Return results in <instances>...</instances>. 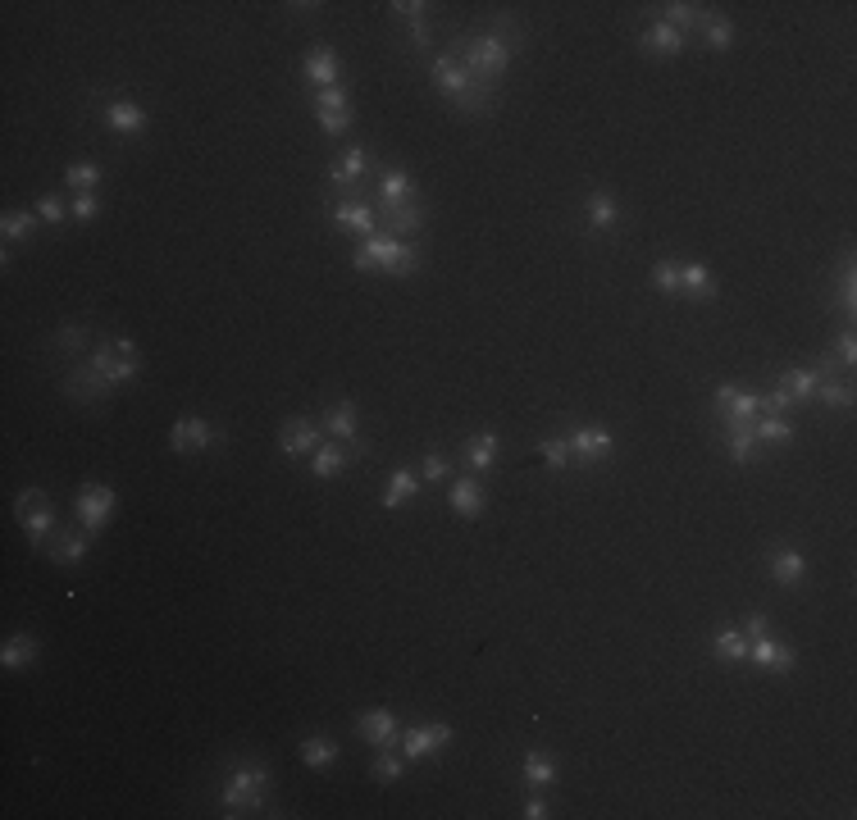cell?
Wrapping results in <instances>:
<instances>
[{
    "label": "cell",
    "mask_w": 857,
    "mask_h": 820,
    "mask_svg": "<svg viewBox=\"0 0 857 820\" xmlns=\"http://www.w3.org/2000/svg\"><path fill=\"white\" fill-rule=\"evenodd\" d=\"M114 506H119V497H114L110 483H87V488L78 492V502H73V515H78V524H83L87 533H101L105 524H110Z\"/></svg>",
    "instance_id": "9"
},
{
    "label": "cell",
    "mask_w": 857,
    "mask_h": 820,
    "mask_svg": "<svg viewBox=\"0 0 857 820\" xmlns=\"http://www.w3.org/2000/svg\"><path fill=\"white\" fill-rule=\"evenodd\" d=\"M269 766L256 757L247 761H233L224 775V789H219V807L224 816H260L269 807Z\"/></svg>",
    "instance_id": "2"
},
{
    "label": "cell",
    "mask_w": 857,
    "mask_h": 820,
    "mask_svg": "<svg viewBox=\"0 0 857 820\" xmlns=\"http://www.w3.org/2000/svg\"><path fill=\"white\" fill-rule=\"evenodd\" d=\"M712 652L721 656V661H730V666H744L748 661V634L739 625H721L712 638Z\"/></svg>",
    "instance_id": "33"
},
{
    "label": "cell",
    "mask_w": 857,
    "mask_h": 820,
    "mask_svg": "<svg viewBox=\"0 0 857 820\" xmlns=\"http://www.w3.org/2000/svg\"><path fill=\"white\" fill-rule=\"evenodd\" d=\"M516 46H520L516 19H511V14H493L484 28L461 32V37H456L447 51L461 60V69L470 73L479 87H493V92H497V78L506 73V64H511V55H516Z\"/></svg>",
    "instance_id": "1"
},
{
    "label": "cell",
    "mask_w": 857,
    "mask_h": 820,
    "mask_svg": "<svg viewBox=\"0 0 857 820\" xmlns=\"http://www.w3.org/2000/svg\"><path fill=\"white\" fill-rule=\"evenodd\" d=\"M92 365L105 374V383H110V388H124V383L142 379V351H137L128 338H119V333L101 338V347L92 351Z\"/></svg>",
    "instance_id": "4"
},
{
    "label": "cell",
    "mask_w": 857,
    "mask_h": 820,
    "mask_svg": "<svg viewBox=\"0 0 857 820\" xmlns=\"http://www.w3.org/2000/svg\"><path fill=\"white\" fill-rule=\"evenodd\" d=\"M87 543H92V533H87L83 524H78V529H60L51 538V561L64 565V570H73V565H83Z\"/></svg>",
    "instance_id": "25"
},
{
    "label": "cell",
    "mask_w": 857,
    "mask_h": 820,
    "mask_svg": "<svg viewBox=\"0 0 857 820\" xmlns=\"http://www.w3.org/2000/svg\"><path fill=\"white\" fill-rule=\"evenodd\" d=\"M324 442V424L306 420V415H297V420H288L279 429V447L283 456H315V447Z\"/></svg>",
    "instance_id": "17"
},
{
    "label": "cell",
    "mask_w": 857,
    "mask_h": 820,
    "mask_svg": "<svg viewBox=\"0 0 857 820\" xmlns=\"http://www.w3.org/2000/svg\"><path fill=\"white\" fill-rule=\"evenodd\" d=\"M716 415H721L725 429H748V424L762 415V392H744V388H716Z\"/></svg>",
    "instance_id": "8"
},
{
    "label": "cell",
    "mask_w": 857,
    "mask_h": 820,
    "mask_svg": "<svg viewBox=\"0 0 857 820\" xmlns=\"http://www.w3.org/2000/svg\"><path fill=\"white\" fill-rule=\"evenodd\" d=\"M101 123L110 128V133H119V137H142L151 119H146V110L137 101H128V96H114V101L101 105Z\"/></svg>",
    "instance_id": "13"
},
{
    "label": "cell",
    "mask_w": 857,
    "mask_h": 820,
    "mask_svg": "<svg viewBox=\"0 0 857 820\" xmlns=\"http://www.w3.org/2000/svg\"><path fill=\"white\" fill-rule=\"evenodd\" d=\"M447 738H452V725H443V720H434V725H411V729H402V757H411V761L434 757V752L447 748Z\"/></svg>",
    "instance_id": "14"
},
{
    "label": "cell",
    "mask_w": 857,
    "mask_h": 820,
    "mask_svg": "<svg viewBox=\"0 0 857 820\" xmlns=\"http://www.w3.org/2000/svg\"><path fill=\"white\" fill-rule=\"evenodd\" d=\"M397 251H402V237L370 233L361 246H356L352 265H356V274H388V269H393V260H397Z\"/></svg>",
    "instance_id": "11"
},
{
    "label": "cell",
    "mask_w": 857,
    "mask_h": 820,
    "mask_svg": "<svg viewBox=\"0 0 857 820\" xmlns=\"http://www.w3.org/2000/svg\"><path fill=\"white\" fill-rule=\"evenodd\" d=\"M83 347H87V328H83V324L55 328V338H51V351H55V356H78Z\"/></svg>",
    "instance_id": "45"
},
{
    "label": "cell",
    "mask_w": 857,
    "mask_h": 820,
    "mask_svg": "<svg viewBox=\"0 0 857 820\" xmlns=\"http://www.w3.org/2000/svg\"><path fill=\"white\" fill-rule=\"evenodd\" d=\"M538 456H543V465H548V470H566V465H570V442L566 438H543V442H538Z\"/></svg>",
    "instance_id": "50"
},
{
    "label": "cell",
    "mask_w": 857,
    "mask_h": 820,
    "mask_svg": "<svg viewBox=\"0 0 857 820\" xmlns=\"http://www.w3.org/2000/svg\"><path fill=\"white\" fill-rule=\"evenodd\" d=\"M101 178H105V169H101V164H92V160L69 164V169H64V187H69L73 196L96 192V187H101Z\"/></svg>",
    "instance_id": "37"
},
{
    "label": "cell",
    "mask_w": 857,
    "mask_h": 820,
    "mask_svg": "<svg viewBox=\"0 0 857 820\" xmlns=\"http://www.w3.org/2000/svg\"><path fill=\"white\" fill-rule=\"evenodd\" d=\"M816 401H821V406H830V410H853V383H848V379H821Z\"/></svg>",
    "instance_id": "42"
},
{
    "label": "cell",
    "mask_w": 857,
    "mask_h": 820,
    "mask_svg": "<svg viewBox=\"0 0 857 820\" xmlns=\"http://www.w3.org/2000/svg\"><path fill=\"white\" fill-rule=\"evenodd\" d=\"M520 775H525L529 789H548L552 779H557V761L543 757V752H529L525 766H520Z\"/></svg>",
    "instance_id": "39"
},
{
    "label": "cell",
    "mask_w": 857,
    "mask_h": 820,
    "mask_svg": "<svg viewBox=\"0 0 857 820\" xmlns=\"http://www.w3.org/2000/svg\"><path fill=\"white\" fill-rule=\"evenodd\" d=\"M69 215L78 219V224H87V219H96V215H101V196H96V192H87V196H73Z\"/></svg>",
    "instance_id": "51"
},
{
    "label": "cell",
    "mask_w": 857,
    "mask_h": 820,
    "mask_svg": "<svg viewBox=\"0 0 857 820\" xmlns=\"http://www.w3.org/2000/svg\"><path fill=\"white\" fill-rule=\"evenodd\" d=\"M525 816H529V820H548L552 811H548V802H543V798H529V802H525Z\"/></svg>",
    "instance_id": "56"
},
{
    "label": "cell",
    "mask_w": 857,
    "mask_h": 820,
    "mask_svg": "<svg viewBox=\"0 0 857 820\" xmlns=\"http://www.w3.org/2000/svg\"><path fill=\"white\" fill-rule=\"evenodd\" d=\"M703 37H707V46H712V51H730L734 23L725 19V14H712V19H707V28H703Z\"/></svg>",
    "instance_id": "49"
},
{
    "label": "cell",
    "mask_w": 857,
    "mask_h": 820,
    "mask_svg": "<svg viewBox=\"0 0 857 820\" xmlns=\"http://www.w3.org/2000/svg\"><path fill=\"white\" fill-rule=\"evenodd\" d=\"M224 442V429L210 420H201V415H183V420H174V429H169V447L178 451V456H197V451H210Z\"/></svg>",
    "instance_id": "6"
},
{
    "label": "cell",
    "mask_w": 857,
    "mask_h": 820,
    "mask_svg": "<svg viewBox=\"0 0 857 820\" xmlns=\"http://www.w3.org/2000/svg\"><path fill=\"white\" fill-rule=\"evenodd\" d=\"M37 219H42V224H64V201L60 196H42V201H37Z\"/></svg>",
    "instance_id": "52"
},
{
    "label": "cell",
    "mask_w": 857,
    "mask_h": 820,
    "mask_svg": "<svg viewBox=\"0 0 857 820\" xmlns=\"http://www.w3.org/2000/svg\"><path fill=\"white\" fill-rule=\"evenodd\" d=\"M420 492V474L415 470H393L388 474V483H383V506L388 511H397V506H406Z\"/></svg>",
    "instance_id": "35"
},
{
    "label": "cell",
    "mask_w": 857,
    "mask_h": 820,
    "mask_svg": "<svg viewBox=\"0 0 857 820\" xmlns=\"http://www.w3.org/2000/svg\"><path fill=\"white\" fill-rule=\"evenodd\" d=\"M570 461L575 465H607L616 456V438L611 429H598V424H584V429L570 433Z\"/></svg>",
    "instance_id": "10"
},
{
    "label": "cell",
    "mask_w": 857,
    "mask_h": 820,
    "mask_svg": "<svg viewBox=\"0 0 857 820\" xmlns=\"http://www.w3.org/2000/svg\"><path fill=\"white\" fill-rule=\"evenodd\" d=\"M816 388H821V369H789V374H780V383H775V392H780L789 406L812 401Z\"/></svg>",
    "instance_id": "27"
},
{
    "label": "cell",
    "mask_w": 857,
    "mask_h": 820,
    "mask_svg": "<svg viewBox=\"0 0 857 820\" xmlns=\"http://www.w3.org/2000/svg\"><path fill=\"white\" fill-rule=\"evenodd\" d=\"M762 442H757V433H753V424L748 429H725V456H730L734 465H748V461H757L762 456Z\"/></svg>",
    "instance_id": "34"
},
{
    "label": "cell",
    "mask_w": 857,
    "mask_h": 820,
    "mask_svg": "<svg viewBox=\"0 0 857 820\" xmlns=\"http://www.w3.org/2000/svg\"><path fill=\"white\" fill-rule=\"evenodd\" d=\"M329 219L342 228V233H356V237L379 233V224H374V210H370V205H361L356 196H342V201L329 210Z\"/></svg>",
    "instance_id": "19"
},
{
    "label": "cell",
    "mask_w": 857,
    "mask_h": 820,
    "mask_svg": "<svg viewBox=\"0 0 857 820\" xmlns=\"http://www.w3.org/2000/svg\"><path fill=\"white\" fill-rule=\"evenodd\" d=\"M315 123H320L329 137H342L347 128H352V114H315Z\"/></svg>",
    "instance_id": "54"
},
{
    "label": "cell",
    "mask_w": 857,
    "mask_h": 820,
    "mask_svg": "<svg viewBox=\"0 0 857 820\" xmlns=\"http://www.w3.org/2000/svg\"><path fill=\"white\" fill-rule=\"evenodd\" d=\"M14 515H19L23 533H28L32 547H46L60 533V520H55V506L51 497H46L42 488H23L19 497H14Z\"/></svg>",
    "instance_id": "5"
},
{
    "label": "cell",
    "mask_w": 857,
    "mask_h": 820,
    "mask_svg": "<svg viewBox=\"0 0 857 820\" xmlns=\"http://www.w3.org/2000/svg\"><path fill=\"white\" fill-rule=\"evenodd\" d=\"M429 78H434V87H438V92H443L447 101H452L461 114H484L488 105L497 101V92H493V87H479V82H475V78H470V73L461 69V60H456L452 51H443V55H438V60H434V69H429Z\"/></svg>",
    "instance_id": "3"
},
{
    "label": "cell",
    "mask_w": 857,
    "mask_h": 820,
    "mask_svg": "<svg viewBox=\"0 0 857 820\" xmlns=\"http://www.w3.org/2000/svg\"><path fill=\"white\" fill-rule=\"evenodd\" d=\"M352 451L356 447H347V442L324 438L320 447H315V456H310V470H315V479H338V474L347 470V461H352ZM356 456H361V451H356Z\"/></svg>",
    "instance_id": "24"
},
{
    "label": "cell",
    "mask_w": 857,
    "mask_h": 820,
    "mask_svg": "<svg viewBox=\"0 0 857 820\" xmlns=\"http://www.w3.org/2000/svg\"><path fill=\"white\" fill-rule=\"evenodd\" d=\"M356 734L365 738V743H374V748H393V743H402V720L393 716V711H361L356 716Z\"/></svg>",
    "instance_id": "16"
},
{
    "label": "cell",
    "mask_w": 857,
    "mask_h": 820,
    "mask_svg": "<svg viewBox=\"0 0 857 820\" xmlns=\"http://www.w3.org/2000/svg\"><path fill=\"white\" fill-rule=\"evenodd\" d=\"M388 233L393 237H402V242H411V237H420L424 233V219H429V205L415 196V201H406V205H397V210H388Z\"/></svg>",
    "instance_id": "26"
},
{
    "label": "cell",
    "mask_w": 857,
    "mask_h": 820,
    "mask_svg": "<svg viewBox=\"0 0 857 820\" xmlns=\"http://www.w3.org/2000/svg\"><path fill=\"white\" fill-rule=\"evenodd\" d=\"M712 269L698 265V260H684L680 265V292H693V297H712Z\"/></svg>",
    "instance_id": "41"
},
{
    "label": "cell",
    "mask_w": 857,
    "mask_h": 820,
    "mask_svg": "<svg viewBox=\"0 0 857 820\" xmlns=\"http://www.w3.org/2000/svg\"><path fill=\"white\" fill-rule=\"evenodd\" d=\"M310 110L315 114H352V96L342 87H324V92H310Z\"/></svg>",
    "instance_id": "44"
},
{
    "label": "cell",
    "mask_w": 857,
    "mask_h": 820,
    "mask_svg": "<svg viewBox=\"0 0 857 820\" xmlns=\"http://www.w3.org/2000/svg\"><path fill=\"white\" fill-rule=\"evenodd\" d=\"M826 306L844 310V315H853V310H857V278H853V260H844V269H839V283H835V292H830Z\"/></svg>",
    "instance_id": "40"
},
{
    "label": "cell",
    "mask_w": 857,
    "mask_h": 820,
    "mask_svg": "<svg viewBox=\"0 0 857 820\" xmlns=\"http://www.w3.org/2000/svg\"><path fill=\"white\" fill-rule=\"evenodd\" d=\"M766 625H771V620H766V611H753V615L744 620V634L757 638V634H766Z\"/></svg>",
    "instance_id": "55"
},
{
    "label": "cell",
    "mask_w": 857,
    "mask_h": 820,
    "mask_svg": "<svg viewBox=\"0 0 857 820\" xmlns=\"http://www.w3.org/2000/svg\"><path fill=\"white\" fill-rule=\"evenodd\" d=\"M497 451H502V438H497L493 429H484V433H470V438L461 442V461L470 465V470H488V465L497 461Z\"/></svg>",
    "instance_id": "30"
},
{
    "label": "cell",
    "mask_w": 857,
    "mask_h": 820,
    "mask_svg": "<svg viewBox=\"0 0 857 820\" xmlns=\"http://www.w3.org/2000/svg\"><path fill=\"white\" fill-rule=\"evenodd\" d=\"M306 82L315 87V92H324V87H338V60H333L329 46H315V51L306 55Z\"/></svg>",
    "instance_id": "32"
},
{
    "label": "cell",
    "mask_w": 857,
    "mask_h": 820,
    "mask_svg": "<svg viewBox=\"0 0 857 820\" xmlns=\"http://www.w3.org/2000/svg\"><path fill=\"white\" fill-rule=\"evenodd\" d=\"M766 565H771V579L780 588H798L807 579V556L798 552V547H775V552L766 556Z\"/></svg>",
    "instance_id": "23"
},
{
    "label": "cell",
    "mask_w": 857,
    "mask_h": 820,
    "mask_svg": "<svg viewBox=\"0 0 857 820\" xmlns=\"http://www.w3.org/2000/svg\"><path fill=\"white\" fill-rule=\"evenodd\" d=\"M37 652H42V643H37V634H10L5 638V647H0V666L5 670H28L32 661H37Z\"/></svg>",
    "instance_id": "31"
},
{
    "label": "cell",
    "mask_w": 857,
    "mask_h": 820,
    "mask_svg": "<svg viewBox=\"0 0 857 820\" xmlns=\"http://www.w3.org/2000/svg\"><path fill=\"white\" fill-rule=\"evenodd\" d=\"M424 251H420V237H411V242H402V251H397L393 269H388V278H411L415 269H420Z\"/></svg>",
    "instance_id": "47"
},
{
    "label": "cell",
    "mask_w": 857,
    "mask_h": 820,
    "mask_svg": "<svg viewBox=\"0 0 857 820\" xmlns=\"http://www.w3.org/2000/svg\"><path fill=\"white\" fill-rule=\"evenodd\" d=\"M402 775H406L402 757H393V748H379V757H374V784H397Z\"/></svg>",
    "instance_id": "48"
},
{
    "label": "cell",
    "mask_w": 857,
    "mask_h": 820,
    "mask_svg": "<svg viewBox=\"0 0 857 820\" xmlns=\"http://www.w3.org/2000/svg\"><path fill=\"white\" fill-rule=\"evenodd\" d=\"M680 265L684 260H657L652 265V287L661 297H680Z\"/></svg>",
    "instance_id": "46"
},
{
    "label": "cell",
    "mask_w": 857,
    "mask_h": 820,
    "mask_svg": "<svg viewBox=\"0 0 857 820\" xmlns=\"http://www.w3.org/2000/svg\"><path fill=\"white\" fill-rule=\"evenodd\" d=\"M365 174H370V151H365V146H347L329 169V187L333 192H352Z\"/></svg>",
    "instance_id": "18"
},
{
    "label": "cell",
    "mask_w": 857,
    "mask_h": 820,
    "mask_svg": "<svg viewBox=\"0 0 857 820\" xmlns=\"http://www.w3.org/2000/svg\"><path fill=\"white\" fill-rule=\"evenodd\" d=\"M324 438L347 442V447H356V451L365 456V442H361V406H356V401H333V406L324 410Z\"/></svg>",
    "instance_id": "12"
},
{
    "label": "cell",
    "mask_w": 857,
    "mask_h": 820,
    "mask_svg": "<svg viewBox=\"0 0 857 820\" xmlns=\"http://www.w3.org/2000/svg\"><path fill=\"white\" fill-rule=\"evenodd\" d=\"M0 233H5V242H23V237L37 233V210H10V215L0 219Z\"/></svg>",
    "instance_id": "43"
},
{
    "label": "cell",
    "mask_w": 857,
    "mask_h": 820,
    "mask_svg": "<svg viewBox=\"0 0 857 820\" xmlns=\"http://www.w3.org/2000/svg\"><path fill=\"white\" fill-rule=\"evenodd\" d=\"M420 479H424V483H438V479H447V456H438V451H429V456H424V465H420Z\"/></svg>",
    "instance_id": "53"
},
{
    "label": "cell",
    "mask_w": 857,
    "mask_h": 820,
    "mask_svg": "<svg viewBox=\"0 0 857 820\" xmlns=\"http://www.w3.org/2000/svg\"><path fill=\"white\" fill-rule=\"evenodd\" d=\"M447 502H452V511L461 515V520H479V511H484V483L461 474V479L452 483V492H447Z\"/></svg>",
    "instance_id": "29"
},
{
    "label": "cell",
    "mask_w": 857,
    "mask_h": 820,
    "mask_svg": "<svg viewBox=\"0 0 857 820\" xmlns=\"http://www.w3.org/2000/svg\"><path fill=\"white\" fill-rule=\"evenodd\" d=\"M584 210H589V237H607V233H616L620 228V201L607 192V187L589 192Z\"/></svg>",
    "instance_id": "20"
},
{
    "label": "cell",
    "mask_w": 857,
    "mask_h": 820,
    "mask_svg": "<svg viewBox=\"0 0 857 820\" xmlns=\"http://www.w3.org/2000/svg\"><path fill=\"white\" fill-rule=\"evenodd\" d=\"M707 19H712V10L707 5H698V0H666L661 5V23H671L675 32H703L707 28Z\"/></svg>",
    "instance_id": "21"
},
{
    "label": "cell",
    "mask_w": 857,
    "mask_h": 820,
    "mask_svg": "<svg viewBox=\"0 0 857 820\" xmlns=\"http://www.w3.org/2000/svg\"><path fill=\"white\" fill-rule=\"evenodd\" d=\"M748 661L762 666V670H771V675H789L794 661H798V652L789 643H775L771 634H757V638H748Z\"/></svg>",
    "instance_id": "15"
},
{
    "label": "cell",
    "mask_w": 857,
    "mask_h": 820,
    "mask_svg": "<svg viewBox=\"0 0 857 820\" xmlns=\"http://www.w3.org/2000/svg\"><path fill=\"white\" fill-rule=\"evenodd\" d=\"M753 433H757L762 447H771V442H789L794 438V420H785V415H757Z\"/></svg>",
    "instance_id": "38"
},
{
    "label": "cell",
    "mask_w": 857,
    "mask_h": 820,
    "mask_svg": "<svg viewBox=\"0 0 857 820\" xmlns=\"http://www.w3.org/2000/svg\"><path fill=\"white\" fill-rule=\"evenodd\" d=\"M684 32H675L671 23H648V28L639 32V46H643V55H657V60H671V55H680L684 51Z\"/></svg>",
    "instance_id": "22"
},
{
    "label": "cell",
    "mask_w": 857,
    "mask_h": 820,
    "mask_svg": "<svg viewBox=\"0 0 857 820\" xmlns=\"http://www.w3.org/2000/svg\"><path fill=\"white\" fill-rule=\"evenodd\" d=\"M406 201H415V178L406 174V169H383V174H379V205H383V215H388V210H397V205H406Z\"/></svg>",
    "instance_id": "28"
},
{
    "label": "cell",
    "mask_w": 857,
    "mask_h": 820,
    "mask_svg": "<svg viewBox=\"0 0 857 820\" xmlns=\"http://www.w3.org/2000/svg\"><path fill=\"white\" fill-rule=\"evenodd\" d=\"M301 761H306L310 770H329L333 761H338V738H329V734L301 738Z\"/></svg>",
    "instance_id": "36"
},
{
    "label": "cell",
    "mask_w": 857,
    "mask_h": 820,
    "mask_svg": "<svg viewBox=\"0 0 857 820\" xmlns=\"http://www.w3.org/2000/svg\"><path fill=\"white\" fill-rule=\"evenodd\" d=\"M60 388H64V397L69 401H78V406H96V401H105L110 397V383H105V374L92 365V360H78V365H69L64 369V379H60Z\"/></svg>",
    "instance_id": "7"
}]
</instances>
